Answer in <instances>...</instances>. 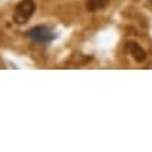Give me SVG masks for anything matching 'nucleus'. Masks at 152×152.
I'll return each mask as SVG.
<instances>
[{"label": "nucleus", "instance_id": "2", "mask_svg": "<svg viewBox=\"0 0 152 152\" xmlns=\"http://www.w3.org/2000/svg\"><path fill=\"white\" fill-rule=\"evenodd\" d=\"M27 37L32 39L34 42H39V43H49L56 38V35L50 31V28L45 27V25H37V27L31 28L27 31Z\"/></svg>", "mask_w": 152, "mask_h": 152}, {"label": "nucleus", "instance_id": "1", "mask_svg": "<svg viewBox=\"0 0 152 152\" xmlns=\"http://www.w3.org/2000/svg\"><path fill=\"white\" fill-rule=\"evenodd\" d=\"M35 10H37V6L34 0H21L14 10V21L17 24H25L32 17Z\"/></svg>", "mask_w": 152, "mask_h": 152}, {"label": "nucleus", "instance_id": "5", "mask_svg": "<svg viewBox=\"0 0 152 152\" xmlns=\"http://www.w3.org/2000/svg\"><path fill=\"white\" fill-rule=\"evenodd\" d=\"M149 4H151V6H152V0H149Z\"/></svg>", "mask_w": 152, "mask_h": 152}, {"label": "nucleus", "instance_id": "4", "mask_svg": "<svg viewBox=\"0 0 152 152\" xmlns=\"http://www.w3.org/2000/svg\"><path fill=\"white\" fill-rule=\"evenodd\" d=\"M110 0H87V10L91 13L95 11H101V10L106 9Z\"/></svg>", "mask_w": 152, "mask_h": 152}, {"label": "nucleus", "instance_id": "3", "mask_svg": "<svg viewBox=\"0 0 152 152\" xmlns=\"http://www.w3.org/2000/svg\"><path fill=\"white\" fill-rule=\"evenodd\" d=\"M127 50H129L130 55L133 56V59L135 60V61H140V63H141V61H144V60L147 59L145 50L140 46L137 42H134V41L127 42Z\"/></svg>", "mask_w": 152, "mask_h": 152}]
</instances>
